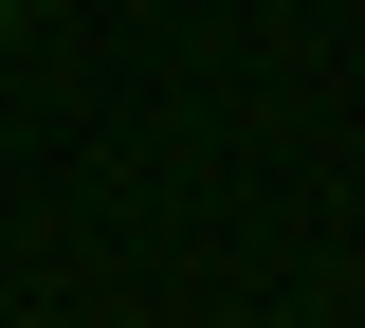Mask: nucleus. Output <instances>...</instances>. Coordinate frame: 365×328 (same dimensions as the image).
Masks as SVG:
<instances>
[{
  "mask_svg": "<svg viewBox=\"0 0 365 328\" xmlns=\"http://www.w3.org/2000/svg\"><path fill=\"white\" fill-rule=\"evenodd\" d=\"M0 18H19V0H0Z\"/></svg>",
  "mask_w": 365,
  "mask_h": 328,
  "instance_id": "1",
  "label": "nucleus"
}]
</instances>
